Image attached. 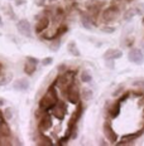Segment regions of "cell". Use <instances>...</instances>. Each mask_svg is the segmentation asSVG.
I'll return each instance as SVG.
<instances>
[{
    "label": "cell",
    "instance_id": "6da1fadb",
    "mask_svg": "<svg viewBox=\"0 0 144 146\" xmlns=\"http://www.w3.org/2000/svg\"><path fill=\"white\" fill-rule=\"evenodd\" d=\"M58 101H60V98H58L57 88L54 87V84H51V86L48 87V90L46 91L44 96L39 100L38 106H39V108H41L42 111L47 112V111H50V110L53 107Z\"/></svg>",
    "mask_w": 144,
    "mask_h": 146
},
{
    "label": "cell",
    "instance_id": "9a60e30c",
    "mask_svg": "<svg viewBox=\"0 0 144 146\" xmlns=\"http://www.w3.org/2000/svg\"><path fill=\"white\" fill-rule=\"evenodd\" d=\"M13 88L15 91H27L29 88V81L27 78H19V80L14 81Z\"/></svg>",
    "mask_w": 144,
    "mask_h": 146
},
{
    "label": "cell",
    "instance_id": "1f68e13d",
    "mask_svg": "<svg viewBox=\"0 0 144 146\" xmlns=\"http://www.w3.org/2000/svg\"><path fill=\"white\" fill-rule=\"evenodd\" d=\"M134 9H135V11H137V15H143L144 14V4H138Z\"/></svg>",
    "mask_w": 144,
    "mask_h": 146
},
{
    "label": "cell",
    "instance_id": "bcb514c9",
    "mask_svg": "<svg viewBox=\"0 0 144 146\" xmlns=\"http://www.w3.org/2000/svg\"><path fill=\"white\" fill-rule=\"evenodd\" d=\"M142 22H143V24H144V18H143V20H142Z\"/></svg>",
    "mask_w": 144,
    "mask_h": 146
},
{
    "label": "cell",
    "instance_id": "74e56055",
    "mask_svg": "<svg viewBox=\"0 0 144 146\" xmlns=\"http://www.w3.org/2000/svg\"><path fill=\"white\" fill-rule=\"evenodd\" d=\"M27 60H29V62H32V63H34V64H38L39 63V60L34 58V57H27Z\"/></svg>",
    "mask_w": 144,
    "mask_h": 146
},
{
    "label": "cell",
    "instance_id": "d590c367",
    "mask_svg": "<svg viewBox=\"0 0 144 146\" xmlns=\"http://www.w3.org/2000/svg\"><path fill=\"white\" fill-rule=\"evenodd\" d=\"M66 68H67V67H66L65 63H61V64L57 66V72H58V73H62V72L66 71Z\"/></svg>",
    "mask_w": 144,
    "mask_h": 146
},
{
    "label": "cell",
    "instance_id": "30bf717a",
    "mask_svg": "<svg viewBox=\"0 0 144 146\" xmlns=\"http://www.w3.org/2000/svg\"><path fill=\"white\" fill-rule=\"evenodd\" d=\"M52 127V115L46 113L38 118V130L39 132H46Z\"/></svg>",
    "mask_w": 144,
    "mask_h": 146
},
{
    "label": "cell",
    "instance_id": "52a82bcc",
    "mask_svg": "<svg viewBox=\"0 0 144 146\" xmlns=\"http://www.w3.org/2000/svg\"><path fill=\"white\" fill-rule=\"evenodd\" d=\"M102 132L105 135L106 140H109V144H116L118 142V135L113 129V125L110 121H105L102 125Z\"/></svg>",
    "mask_w": 144,
    "mask_h": 146
},
{
    "label": "cell",
    "instance_id": "7a4b0ae2",
    "mask_svg": "<svg viewBox=\"0 0 144 146\" xmlns=\"http://www.w3.org/2000/svg\"><path fill=\"white\" fill-rule=\"evenodd\" d=\"M75 74H76L75 71H67L66 69L65 72L60 73V76L56 78L54 84H57V87L66 95L67 88H68L73 82H75Z\"/></svg>",
    "mask_w": 144,
    "mask_h": 146
},
{
    "label": "cell",
    "instance_id": "5b68a950",
    "mask_svg": "<svg viewBox=\"0 0 144 146\" xmlns=\"http://www.w3.org/2000/svg\"><path fill=\"white\" fill-rule=\"evenodd\" d=\"M13 145V140H11V130L9 125L3 121L0 122V146H8Z\"/></svg>",
    "mask_w": 144,
    "mask_h": 146
},
{
    "label": "cell",
    "instance_id": "603a6c76",
    "mask_svg": "<svg viewBox=\"0 0 144 146\" xmlns=\"http://www.w3.org/2000/svg\"><path fill=\"white\" fill-rule=\"evenodd\" d=\"M135 15H137L135 9H134V8L128 9V10H125V11H124V14H123V19H124L125 22H130V20L133 19V18L135 17Z\"/></svg>",
    "mask_w": 144,
    "mask_h": 146
},
{
    "label": "cell",
    "instance_id": "cb8c5ba5",
    "mask_svg": "<svg viewBox=\"0 0 144 146\" xmlns=\"http://www.w3.org/2000/svg\"><path fill=\"white\" fill-rule=\"evenodd\" d=\"M80 80L84 83H90L91 80H92V76H91V73L88 71H82L80 73Z\"/></svg>",
    "mask_w": 144,
    "mask_h": 146
},
{
    "label": "cell",
    "instance_id": "ab89813d",
    "mask_svg": "<svg viewBox=\"0 0 144 146\" xmlns=\"http://www.w3.org/2000/svg\"><path fill=\"white\" fill-rule=\"evenodd\" d=\"M99 144H100V145H109V142H106V141H104V140H101Z\"/></svg>",
    "mask_w": 144,
    "mask_h": 146
},
{
    "label": "cell",
    "instance_id": "d6986e66",
    "mask_svg": "<svg viewBox=\"0 0 144 146\" xmlns=\"http://www.w3.org/2000/svg\"><path fill=\"white\" fill-rule=\"evenodd\" d=\"M67 52H68L72 57H80L81 56V53H80V50H78L77 45H76L75 40H71L68 44H67Z\"/></svg>",
    "mask_w": 144,
    "mask_h": 146
},
{
    "label": "cell",
    "instance_id": "4316f807",
    "mask_svg": "<svg viewBox=\"0 0 144 146\" xmlns=\"http://www.w3.org/2000/svg\"><path fill=\"white\" fill-rule=\"evenodd\" d=\"M11 80H13V76H11V74L1 76V77H0V86H1V87L7 86V84H9L11 82Z\"/></svg>",
    "mask_w": 144,
    "mask_h": 146
},
{
    "label": "cell",
    "instance_id": "e0dca14e",
    "mask_svg": "<svg viewBox=\"0 0 144 146\" xmlns=\"http://www.w3.org/2000/svg\"><path fill=\"white\" fill-rule=\"evenodd\" d=\"M123 57V52L119 49H108L104 53V59H119Z\"/></svg>",
    "mask_w": 144,
    "mask_h": 146
},
{
    "label": "cell",
    "instance_id": "f546056e",
    "mask_svg": "<svg viewBox=\"0 0 144 146\" xmlns=\"http://www.w3.org/2000/svg\"><path fill=\"white\" fill-rule=\"evenodd\" d=\"M67 30H68V28H67V25H60L57 28V36H62L63 34H66Z\"/></svg>",
    "mask_w": 144,
    "mask_h": 146
},
{
    "label": "cell",
    "instance_id": "7c38bea8",
    "mask_svg": "<svg viewBox=\"0 0 144 146\" xmlns=\"http://www.w3.org/2000/svg\"><path fill=\"white\" fill-rule=\"evenodd\" d=\"M17 29H18V32L24 36H28L29 38V36L32 35V27H30V23L25 19H20L19 22L17 23Z\"/></svg>",
    "mask_w": 144,
    "mask_h": 146
},
{
    "label": "cell",
    "instance_id": "d6a6232c",
    "mask_svg": "<svg viewBox=\"0 0 144 146\" xmlns=\"http://www.w3.org/2000/svg\"><path fill=\"white\" fill-rule=\"evenodd\" d=\"M134 87H139L140 90H144V80H137L135 82H133Z\"/></svg>",
    "mask_w": 144,
    "mask_h": 146
},
{
    "label": "cell",
    "instance_id": "4fadbf2b",
    "mask_svg": "<svg viewBox=\"0 0 144 146\" xmlns=\"http://www.w3.org/2000/svg\"><path fill=\"white\" fill-rule=\"evenodd\" d=\"M144 131V130H140V131H138L135 133H130V135H125L123 136V139L120 140V141L116 142V145L119 146H125V145H133L134 142H135V140L140 136V133H142Z\"/></svg>",
    "mask_w": 144,
    "mask_h": 146
},
{
    "label": "cell",
    "instance_id": "8fae6325",
    "mask_svg": "<svg viewBox=\"0 0 144 146\" xmlns=\"http://www.w3.org/2000/svg\"><path fill=\"white\" fill-rule=\"evenodd\" d=\"M66 110H67V107H66V105L63 102H61V101H58L56 105L52 107L50 111H51V115L53 117H56V118H58V120H62L63 117H65V113H66Z\"/></svg>",
    "mask_w": 144,
    "mask_h": 146
},
{
    "label": "cell",
    "instance_id": "3957f363",
    "mask_svg": "<svg viewBox=\"0 0 144 146\" xmlns=\"http://www.w3.org/2000/svg\"><path fill=\"white\" fill-rule=\"evenodd\" d=\"M120 13L121 11L119 10V9H116V8L110 5L109 8H104L102 10H101L100 19H101V22L105 23V24H111V23H114V22L118 20Z\"/></svg>",
    "mask_w": 144,
    "mask_h": 146
},
{
    "label": "cell",
    "instance_id": "7bdbcfd3",
    "mask_svg": "<svg viewBox=\"0 0 144 146\" xmlns=\"http://www.w3.org/2000/svg\"><path fill=\"white\" fill-rule=\"evenodd\" d=\"M142 116H143V118H144V107H143V112H142Z\"/></svg>",
    "mask_w": 144,
    "mask_h": 146
},
{
    "label": "cell",
    "instance_id": "9c48e42d",
    "mask_svg": "<svg viewBox=\"0 0 144 146\" xmlns=\"http://www.w3.org/2000/svg\"><path fill=\"white\" fill-rule=\"evenodd\" d=\"M50 23H51V18L46 14H41V18H37V23H35V27H34V32L37 34H42L46 29L50 27Z\"/></svg>",
    "mask_w": 144,
    "mask_h": 146
},
{
    "label": "cell",
    "instance_id": "277c9868",
    "mask_svg": "<svg viewBox=\"0 0 144 146\" xmlns=\"http://www.w3.org/2000/svg\"><path fill=\"white\" fill-rule=\"evenodd\" d=\"M105 7V1L104 0H87L85 8H86V13L90 14L92 18H99L101 10Z\"/></svg>",
    "mask_w": 144,
    "mask_h": 146
},
{
    "label": "cell",
    "instance_id": "2e32d148",
    "mask_svg": "<svg viewBox=\"0 0 144 146\" xmlns=\"http://www.w3.org/2000/svg\"><path fill=\"white\" fill-rule=\"evenodd\" d=\"M120 110H121V102L120 101H116L114 102L111 106L109 107L108 112H109V116L111 118H116L120 113Z\"/></svg>",
    "mask_w": 144,
    "mask_h": 146
},
{
    "label": "cell",
    "instance_id": "ffe728a7",
    "mask_svg": "<svg viewBox=\"0 0 144 146\" xmlns=\"http://www.w3.org/2000/svg\"><path fill=\"white\" fill-rule=\"evenodd\" d=\"M37 71V64L34 63L29 62V60H27L25 63H24V73H25L27 76H33Z\"/></svg>",
    "mask_w": 144,
    "mask_h": 146
},
{
    "label": "cell",
    "instance_id": "83f0119b",
    "mask_svg": "<svg viewBox=\"0 0 144 146\" xmlns=\"http://www.w3.org/2000/svg\"><path fill=\"white\" fill-rule=\"evenodd\" d=\"M101 32L102 33H105V34H113V33L115 32V28L114 27H110L109 24H106V25H102L101 27Z\"/></svg>",
    "mask_w": 144,
    "mask_h": 146
},
{
    "label": "cell",
    "instance_id": "ee69618b",
    "mask_svg": "<svg viewBox=\"0 0 144 146\" xmlns=\"http://www.w3.org/2000/svg\"><path fill=\"white\" fill-rule=\"evenodd\" d=\"M50 1H51V3H54V1H57V0H50Z\"/></svg>",
    "mask_w": 144,
    "mask_h": 146
},
{
    "label": "cell",
    "instance_id": "d4e9b609",
    "mask_svg": "<svg viewBox=\"0 0 144 146\" xmlns=\"http://www.w3.org/2000/svg\"><path fill=\"white\" fill-rule=\"evenodd\" d=\"M39 140H41V141L38 142L39 145H46V146H51V145H53V142H52L51 137L46 136L43 132H41V137H39Z\"/></svg>",
    "mask_w": 144,
    "mask_h": 146
},
{
    "label": "cell",
    "instance_id": "f6af8a7d",
    "mask_svg": "<svg viewBox=\"0 0 144 146\" xmlns=\"http://www.w3.org/2000/svg\"><path fill=\"white\" fill-rule=\"evenodd\" d=\"M125 1H133V0H125Z\"/></svg>",
    "mask_w": 144,
    "mask_h": 146
},
{
    "label": "cell",
    "instance_id": "f1b7e54d",
    "mask_svg": "<svg viewBox=\"0 0 144 146\" xmlns=\"http://www.w3.org/2000/svg\"><path fill=\"white\" fill-rule=\"evenodd\" d=\"M124 90H125V87L123 86V84H119V86L116 87V90L113 92V97H119L120 95H123V93H124Z\"/></svg>",
    "mask_w": 144,
    "mask_h": 146
},
{
    "label": "cell",
    "instance_id": "e575fe53",
    "mask_svg": "<svg viewBox=\"0 0 144 146\" xmlns=\"http://www.w3.org/2000/svg\"><path fill=\"white\" fill-rule=\"evenodd\" d=\"M52 62H53V58L52 57H47V58H44V59H42V66H50L52 64Z\"/></svg>",
    "mask_w": 144,
    "mask_h": 146
},
{
    "label": "cell",
    "instance_id": "484cf974",
    "mask_svg": "<svg viewBox=\"0 0 144 146\" xmlns=\"http://www.w3.org/2000/svg\"><path fill=\"white\" fill-rule=\"evenodd\" d=\"M110 5L116 8V9H119V10L121 11L123 9L125 8V0H111V1H110Z\"/></svg>",
    "mask_w": 144,
    "mask_h": 146
},
{
    "label": "cell",
    "instance_id": "b9f144b4",
    "mask_svg": "<svg viewBox=\"0 0 144 146\" xmlns=\"http://www.w3.org/2000/svg\"><path fill=\"white\" fill-rule=\"evenodd\" d=\"M3 25V19H1V17H0V27Z\"/></svg>",
    "mask_w": 144,
    "mask_h": 146
},
{
    "label": "cell",
    "instance_id": "8d00e7d4",
    "mask_svg": "<svg viewBox=\"0 0 144 146\" xmlns=\"http://www.w3.org/2000/svg\"><path fill=\"white\" fill-rule=\"evenodd\" d=\"M33 1H34V4L37 5V7L42 8V7L46 5V1H47V0H33Z\"/></svg>",
    "mask_w": 144,
    "mask_h": 146
},
{
    "label": "cell",
    "instance_id": "60d3db41",
    "mask_svg": "<svg viewBox=\"0 0 144 146\" xmlns=\"http://www.w3.org/2000/svg\"><path fill=\"white\" fill-rule=\"evenodd\" d=\"M5 105V101L3 98H0V107H1V106H4Z\"/></svg>",
    "mask_w": 144,
    "mask_h": 146
},
{
    "label": "cell",
    "instance_id": "ba28073f",
    "mask_svg": "<svg viewBox=\"0 0 144 146\" xmlns=\"http://www.w3.org/2000/svg\"><path fill=\"white\" fill-rule=\"evenodd\" d=\"M128 59H129V62L134 63V64L142 66L144 63V54L142 49H139V48H131L129 50V53H128Z\"/></svg>",
    "mask_w": 144,
    "mask_h": 146
},
{
    "label": "cell",
    "instance_id": "7402d4cb",
    "mask_svg": "<svg viewBox=\"0 0 144 146\" xmlns=\"http://www.w3.org/2000/svg\"><path fill=\"white\" fill-rule=\"evenodd\" d=\"M60 48H61V39H60V36H56V38L51 39L50 50H52V52H58Z\"/></svg>",
    "mask_w": 144,
    "mask_h": 146
},
{
    "label": "cell",
    "instance_id": "8992f818",
    "mask_svg": "<svg viewBox=\"0 0 144 146\" xmlns=\"http://www.w3.org/2000/svg\"><path fill=\"white\" fill-rule=\"evenodd\" d=\"M65 96L67 97L70 103H72V105H80V101H81V90H80V87L73 82L71 86L67 88Z\"/></svg>",
    "mask_w": 144,
    "mask_h": 146
},
{
    "label": "cell",
    "instance_id": "836d02e7",
    "mask_svg": "<svg viewBox=\"0 0 144 146\" xmlns=\"http://www.w3.org/2000/svg\"><path fill=\"white\" fill-rule=\"evenodd\" d=\"M105 64L108 68L113 69L115 67V59H105Z\"/></svg>",
    "mask_w": 144,
    "mask_h": 146
},
{
    "label": "cell",
    "instance_id": "5bb4252c",
    "mask_svg": "<svg viewBox=\"0 0 144 146\" xmlns=\"http://www.w3.org/2000/svg\"><path fill=\"white\" fill-rule=\"evenodd\" d=\"M81 25L84 27L85 29L91 30L94 25H96V19L91 17L90 14H87L86 11H85V13H81Z\"/></svg>",
    "mask_w": 144,
    "mask_h": 146
},
{
    "label": "cell",
    "instance_id": "44dd1931",
    "mask_svg": "<svg viewBox=\"0 0 144 146\" xmlns=\"http://www.w3.org/2000/svg\"><path fill=\"white\" fill-rule=\"evenodd\" d=\"M92 97H94L92 90H90V88H82L81 90V100L90 101V100H92Z\"/></svg>",
    "mask_w": 144,
    "mask_h": 146
},
{
    "label": "cell",
    "instance_id": "ac0fdd59",
    "mask_svg": "<svg viewBox=\"0 0 144 146\" xmlns=\"http://www.w3.org/2000/svg\"><path fill=\"white\" fill-rule=\"evenodd\" d=\"M82 112H84V107H81V106H78L77 110H76V111L73 112V115H72L71 120H70V122H68V127H73V126H76V123H77V121L80 120V117H81Z\"/></svg>",
    "mask_w": 144,
    "mask_h": 146
},
{
    "label": "cell",
    "instance_id": "f35d334b",
    "mask_svg": "<svg viewBox=\"0 0 144 146\" xmlns=\"http://www.w3.org/2000/svg\"><path fill=\"white\" fill-rule=\"evenodd\" d=\"M3 121H4V113L0 111V122H3Z\"/></svg>",
    "mask_w": 144,
    "mask_h": 146
},
{
    "label": "cell",
    "instance_id": "4dcf8cb0",
    "mask_svg": "<svg viewBox=\"0 0 144 146\" xmlns=\"http://www.w3.org/2000/svg\"><path fill=\"white\" fill-rule=\"evenodd\" d=\"M3 113H4V118H5V120H11V117H13V112H11V108L10 107L5 108Z\"/></svg>",
    "mask_w": 144,
    "mask_h": 146
}]
</instances>
